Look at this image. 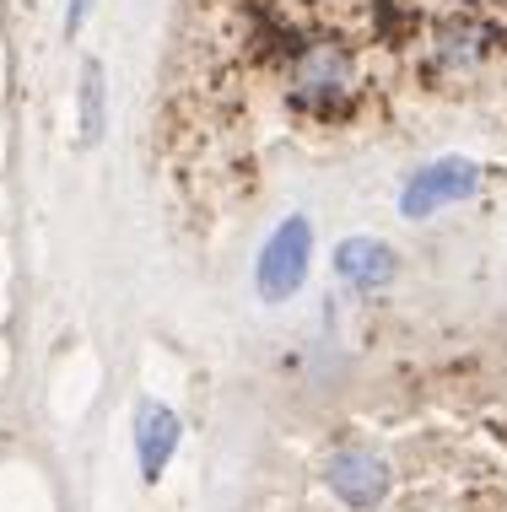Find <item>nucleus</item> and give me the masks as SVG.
Returning a JSON list of instances; mask_svg holds the SVG:
<instances>
[{
    "label": "nucleus",
    "mask_w": 507,
    "mask_h": 512,
    "mask_svg": "<svg viewBox=\"0 0 507 512\" xmlns=\"http://www.w3.org/2000/svg\"><path fill=\"white\" fill-rule=\"evenodd\" d=\"M437 54H443L448 71H470V65H481L486 54H491V27H486V22H475V17H459V22L443 33Z\"/></svg>",
    "instance_id": "nucleus-7"
},
{
    "label": "nucleus",
    "mask_w": 507,
    "mask_h": 512,
    "mask_svg": "<svg viewBox=\"0 0 507 512\" xmlns=\"http://www.w3.org/2000/svg\"><path fill=\"white\" fill-rule=\"evenodd\" d=\"M308 254H313V232L303 216H286L276 227V238L265 243V254H259V292L270 302L292 297L297 286H303L308 275Z\"/></svg>",
    "instance_id": "nucleus-4"
},
{
    "label": "nucleus",
    "mask_w": 507,
    "mask_h": 512,
    "mask_svg": "<svg viewBox=\"0 0 507 512\" xmlns=\"http://www.w3.org/2000/svg\"><path fill=\"white\" fill-rule=\"evenodd\" d=\"M81 146L103 141V119H108V81H103V60H81Z\"/></svg>",
    "instance_id": "nucleus-8"
},
{
    "label": "nucleus",
    "mask_w": 507,
    "mask_h": 512,
    "mask_svg": "<svg viewBox=\"0 0 507 512\" xmlns=\"http://www.w3.org/2000/svg\"><path fill=\"white\" fill-rule=\"evenodd\" d=\"M475 189H481V168H475V162H464V157H443V162H427V168H421V173L405 184L400 211H405L410 221H421V216L443 211V205L470 200Z\"/></svg>",
    "instance_id": "nucleus-3"
},
{
    "label": "nucleus",
    "mask_w": 507,
    "mask_h": 512,
    "mask_svg": "<svg viewBox=\"0 0 507 512\" xmlns=\"http://www.w3.org/2000/svg\"><path fill=\"white\" fill-rule=\"evenodd\" d=\"M135 442H141V475L157 480L162 464L173 459V442H178V415L162 405H141V421H135Z\"/></svg>",
    "instance_id": "nucleus-6"
},
{
    "label": "nucleus",
    "mask_w": 507,
    "mask_h": 512,
    "mask_svg": "<svg viewBox=\"0 0 507 512\" xmlns=\"http://www.w3.org/2000/svg\"><path fill=\"white\" fill-rule=\"evenodd\" d=\"M335 270L367 292V286H389L394 270H400V259H394V248L378 243V238H346L335 248Z\"/></svg>",
    "instance_id": "nucleus-5"
},
{
    "label": "nucleus",
    "mask_w": 507,
    "mask_h": 512,
    "mask_svg": "<svg viewBox=\"0 0 507 512\" xmlns=\"http://www.w3.org/2000/svg\"><path fill=\"white\" fill-rule=\"evenodd\" d=\"M87 17H92V0H71V6H65V38H76Z\"/></svg>",
    "instance_id": "nucleus-9"
},
{
    "label": "nucleus",
    "mask_w": 507,
    "mask_h": 512,
    "mask_svg": "<svg viewBox=\"0 0 507 512\" xmlns=\"http://www.w3.org/2000/svg\"><path fill=\"white\" fill-rule=\"evenodd\" d=\"M265 512H507V421L335 432Z\"/></svg>",
    "instance_id": "nucleus-1"
},
{
    "label": "nucleus",
    "mask_w": 507,
    "mask_h": 512,
    "mask_svg": "<svg viewBox=\"0 0 507 512\" xmlns=\"http://www.w3.org/2000/svg\"><path fill=\"white\" fill-rule=\"evenodd\" d=\"M292 103L319 119H340L356 108V71L351 54L330 44V38H303L292 60Z\"/></svg>",
    "instance_id": "nucleus-2"
}]
</instances>
